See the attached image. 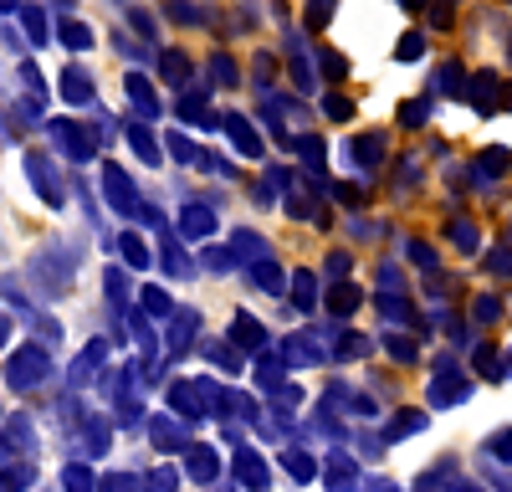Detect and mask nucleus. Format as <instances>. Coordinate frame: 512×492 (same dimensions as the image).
Listing matches in <instances>:
<instances>
[]
</instances>
